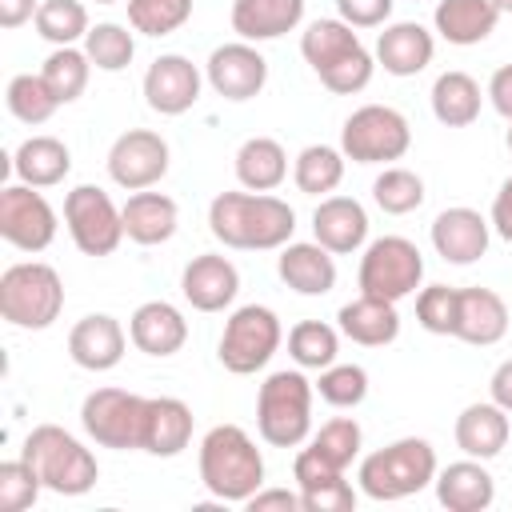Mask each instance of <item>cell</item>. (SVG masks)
I'll list each match as a JSON object with an SVG mask.
<instances>
[{
  "mask_svg": "<svg viewBox=\"0 0 512 512\" xmlns=\"http://www.w3.org/2000/svg\"><path fill=\"white\" fill-rule=\"evenodd\" d=\"M208 228L224 248L268 252L292 240L296 212L288 200L268 192H220L208 204Z\"/></svg>",
  "mask_w": 512,
  "mask_h": 512,
  "instance_id": "1",
  "label": "cell"
},
{
  "mask_svg": "<svg viewBox=\"0 0 512 512\" xmlns=\"http://www.w3.org/2000/svg\"><path fill=\"white\" fill-rule=\"evenodd\" d=\"M200 484L224 504H248L264 488V456L240 424H216L204 432Z\"/></svg>",
  "mask_w": 512,
  "mask_h": 512,
  "instance_id": "2",
  "label": "cell"
},
{
  "mask_svg": "<svg viewBox=\"0 0 512 512\" xmlns=\"http://www.w3.org/2000/svg\"><path fill=\"white\" fill-rule=\"evenodd\" d=\"M300 56L320 76V84L336 96H352V92L368 88L372 68H376L372 52L360 44L352 24H344V20H312L300 36Z\"/></svg>",
  "mask_w": 512,
  "mask_h": 512,
  "instance_id": "3",
  "label": "cell"
},
{
  "mask_svg": "<svg viewBox=\"0 0 512 512\" xmlns=\"http://www.w3.org/2000/svg\"><path fill=\"white\" fill-rule=\"evenodd\" d=\"M436 448L424 436H404L392 440L360 460V492L368 500H404L436 484Z\"/></svg>",
  "mask_w": 512,
  "mask_h": 512,
  "instance_id": "4",
  "label": "cell"
},
{
  "mask_svg": "<svg viewBox=\"0 0 512 512\" xmlns=\"http://www.w3.org/2000/svg\"><path fill=\"white\" fill-rule=\"evenodd\" d=\"M64 312V284L52 264L40 260H20L8 264L0 276V316L12 328L44 332L60 320Z\"/></svg>",
  "mask_w": 512,
  "mask_h": 512,
  "instance_id": "5",
  "label": "cell"
},
{
  "mask_svg": "<svg viewBox=\"0 0 512 512\" xmlns=\"http://www.w3.org/2000/svg\"><path fill=\"white\" fill-rule=\"evenodd\" d=\"M312 384L296 368L272 372L256 392V428L272 448H296L312 432Z\"/></svg>",
  "mask_w": 512,
  "mask_h": 512,
  "instance_id": "6",
  "label": "cell"
},
{
  "mask_svg": "<svg viewBox=\"0 0 512 512\" xmlns=\"http://www.w3.org/2000/svg\"><path fill=\"white\" fill-rule=\"evenodd\" d=\"M20 456L36 468V476L44 480V488L56 492V496H84L100 480L96 456L72 432H64L60 424L32 428Z\"/></svg>",
  "mask_w": 512,
  "mask_h": 512,
  "instance_id": "7",
  "label": "cell"
},
{
  "mask_svg": "<svg viewBox=\"0 0 512 512\" xmlns=\"http://www.w3.org/2000/svg\"><path fill=\"white\" fill-rule=\"evenodd\" d=\"M80 424L100 448L144 452L148 396H136L128 388H96L80 404Z\"/></svg>",
  "mask_w": 512,
  "mask_h": 512,
  "instance_id": "8",
  "label": "cell"
},
{
  "mask_svg": "<svg viewBox=\"0 0 512 512\" xmlns=\"http://www.w3.org/2000/svg\"><path fill=\"white\" fill-rule=\"evenodd\" d=\"M360 292L376 300H404L424 280V256L408 236H380L360 256Z\"/></svg>",
  "mask_w": 512,
  "mask_h": 512,
  "instance_id": "9",
  "label": "cell"
},
{
  "mask_svg": "<svg viewBox=\"0 0 512 512\" xmlns=\"http://www.w3.org/2000/svg\"><path fill=\"white\" fill-rule=\"evenodd\" d=\"M284 332H280V316L268 308V304H244L236 308L228 320H224V332H220V364L236 376H252L260 372L276 348H280Z\"/></svg>",
  "mask_w": 512,
  "mask_h": 512,
  "instance_id": "10",
  "label": "cell"
},
{
  "mask_svg": "<svg viewBox=\"0 0 512 512\" xmlns=\"http://www.w3.org/2000/svg\"><path fill=\"white\" fill-rule=\"evenodd\" d=\"M408 148H412V128L388 104H364L340 128V152L356 164H392Z\"/></svg>",
  "mask_w": 512,
  "mask_h": 512,
  "instance_id": "11",
  "label": "cell"
},
{
  "mask_svg": "<svg viewBox=\"0 0 512 512\" xmlns=\"http://www.w3.org/2000/svg\"><path fill=\"white\" fill-rule=\"evenodd\" d=\"M64 224L84 256H112L124 240V212L96 184H76L64 196Z\"/></svg>",
  "mask_w": 512,
  "mask_h": 512,
  "instance_id": "12",
  "label": "cell"
},
{
  "mask_svg": "<svg viewBox=\"0 0 512 512\" xmlns=\"http://www.w3.org/2000/svg\"><path fill=\"white\" fill-rule=\"evenodd\" d=\"M0 236L20 252H44L56 240V212L32 184L0 188Z\"/></svg>",
  "mask_w": 512,
  "mask_h": 512,
  "instance_id": "13",
  "label": "cell"
},
{
  "mask_svg": "<svg viewBox=\"0 0 512 512\" xmlns=\"http://www.w3.org/2000/svg\"><path fill=\"white\" fill-rule=\"evenodd\" d=\"M168 172V140L152 128H128L108 148V176L128 192H144L160 184Z\"/></svg>",
  "mask_w": 512,
  "mask_h": 512,
  "instance_id": "14",
  "label": "cell"
},
{
  "mask_svg": "<svg viewBox=\"0 0 512 512\" xmlns=\"http://www.w3.org/2000/svg\"><path fill=\"white\" fill-rule=\"evenodd\" d=\"M204 76H208V84H212L216 96L244 104V100H252V96L264 92V84H268V60L248 40H232V44L212 48V56L204 64Z\"/></svg>",
  "mask_w": 512,
  "mask_h": 512,
  "instance_id": "15",
  "label": "cell"
},
{
  "mask_svg": "<svg viewBox=\"0 0 512 512\" xmlns=\"http://www.w3.org/2000/svg\"><path fill=\"white\" fill-rule=\"evenodd\" d=\"M144 100L152 112L160 116H180L200 100V68L180 56V52H164L148 64L144 72Z\"/></svg>",
  "mask_w": 512,
  "mask_h": 512,
  "instance_id": "16",
  "label": "cell"
},
{
  "mask_svg": "<svg viewBox=\"0 0 512 512\" xmlns=\"http://www.w3.org/2000/svg\"><path fill=\"white\" fill-rule=\"evenodd\" d=\"M292 480L300 488L304 512H352L356 508V488L344 480V468L328 464L312 448H300L296 452Z\"/></svg>",
  "mask_w": 512,
  "mask_h": 512,
  "instance_id": "17",
  "label": "cell"
},
{
  "mask_svg": "<svg viewBox=\"0 0 512 512\" xmlns=\"http://www.w3.org/2000/svg\"><path fill=\"white\" fill-rule=\"evenodd\" d=\"M180 292L196 312H224L240 292V272L220 252H200L184 264Z\"/></svg>",
  "mask_w": 512,
  "mask_h": 512,
  "instance_id": "18",
  "label": "cell"
},
{
  "mask_svg": "<svg viewBox=\"0 0 512 512\" xmlns=\"http://www.w3.org/2000/svg\"><path fill=\"white\" fill-rule=\"evenodd\" d=\"M132 336H124L120 320L108 316V312H88L84 320L72 324L68 332V356L72 364L88 368V372H108L124 360V348H128Z\"/></svg>",
  "mask_w": 512,
  "mask_h": 512,
  "instance_id": "19",
  "label": "cell"
},
{
  "mask_svg": "<svg viewBox=\"0 0 512 512\" xmlns=\"http://www.w3.org/2000/svg\"><path fill=\"white\" fill-rule=\"evenodd\" d=\"M276 272L300 296H328L336 288V260L316 240H288L276 256Z\"/></svg>",
  "mask_w": 512,
  "mask_h": 512,
  "instance_id": "20",
  "label": "cell"
},
{
  "mask_svg": "<svg viewBox=\"0 0 512 512\" xmlns=\"http://www.w3.org/2000/svg\"><path fill=\"white\" fill-rule=\"evenodd\" d=\"M312 236L332 256H348L368 240V212L352 196H324L312 212Z\"/></svg>",
  "mask_w": 512,
  "mask_h": 512,
  "instance_id": "21",
  "label": "cell"
},
{
  "mask_svg": "<svg viewBox=\"0 0 512 512\" xmlns=\"http://www.w3.org/2000/svg\"><path fill=\"white\" fill-rule=\"evenodd\" d=\"M488 232L492 224L476 208H444L432 220V248L448 264H472L488 252Z\"/></svg>",
  "mask_w": 512,
  "mask_h": 512,
  "instance_id": "22",
  "label": "cell"
},
{
  "mask_svg": "<svg viewBox=\"0 0 512 512\" xmlns=\"http://www.w3.org/2000/svg\"><path fill=\"white\" fill-rule=\"evenodd\" d=\"M432 52H436V36L416 24V20H400V24H388L380 36H376V60L388 76H416L432 64Z\"/></svg>",
  "mask_w": 512,
  "mask_h": 512,
  "instance_id": "23",
  "label": "cell"
},
{
  "mask_svg": "<svg viewBox=\"0 0 512 512\" xmlns=\"http://www.w3.org/2000/svg\"><path fill=\"white\" fill-rule=\"evenodd\" d=\"M128 336L144 356H176L188 340V320L168 300H148L132 312Z\"/></svg>",
  "mask_w": 512,
  "mask_h": 512,
  "instance_id": "24",
  "label": "cell"
},
{
  "mask_svg": "<svg viewBox=\"0 0 512 512\" xmlns=\"http://www.w3.org/2000/svg\"><path fill=\"white\" fill-rule=\"evenodd\" d=\"M436 500L448 512H484L496 500V480L484 460H456L436 472Z\"/></svg>",
  "mask_w": 512,
  "mask_h": 512,
  "instance_id": "25",
  "label": "cell"
},
{
  "mask_svg": "<svg viewBox=\"0 0 512 512\" xmlns=\"http://www.w3.org/2000/svg\"><path fill=\"white\" fill-rule=\"evenodd\" d=\"M508 332V304L492 288H460V320H456V340L488 348L500 344Z\"/></svg>",
  "mask_w": 512,
  "mask_h": 512,
  "instance_id": "26",
  "label": "cell"
},
{
  "mask_svg": "<svg viewBox=\"0 0 512 512\" xmlns=\"http://www.w3.org/2000/svg\"><path fill=\"white\" fill-rule=\"evenodd\" d=\"M456 448L472 460H492L504 452L508 444V412L496 404V400H480V404H468L460 416H456Z\"/></svg>",
  "mask_w": 512,
  "mask_h": 512,
  "instance_id": "27",
  "label": "cell"
},
{
  "mask_svg": "<svg viewBox=\"0 0 512 512\" xmlns=\"http://www.w3.org/2000/svg\"><path fill=\"white\" fill-rule=\"evenodd\" d=\"M120 212H124V236L132 244H144V248L172 240L176 236V224H180L176 200L164 196V192H148V188L144 192H132Z\"/></svg>",
  "mask_w": 512,
  "mask_h": 512,
  "instance_id": "28",
  "label": "cell"
},
{
  "mask_svg": "<svg viewBox=\"0 0 512 512\" xmlns=\"http://www.w3.org/2000/svg\"><path fill=\"white\" fill-rule=\"evenodd\" d=\"M304 20V0H232V32L248 44L276 40Z\"/></svg>",
  "mask_w": 512,
  "mask_h": 512,
  "instance_id": "29",
  "label": "cell"
},
{
  "mask_svg": "<svg viewBox=\"0 0 512 512\" xmlns=\"http://www.w3.org/2000/svg\"><path fill=\"white\" fill-rule=\"evenodd\" d=\"M336 320H340V332L348 340L364 344V348H384V344H392L400 336V312H396V304L392 300L364 296V292L356 300H348L336 312Z\"/></svg>",
  "mask_w": 512,
  "mask_h": 512,
  "instance_id": "30",
  "label": "cell"
},
{
  "mask_svg": "<svg viewBox=\"0 0 512 512\" xmlns=\"http://www.w3.org/2000/svg\"><path fill=\"white\" fill-rule=\"evenodd\" d=\"M192 444V408L176 396H148V428H144V452L172 460Z\"/></svg>",
  "mask_w": 512,
  "mask_h": 512,
  "instance_id": "31",
  "label": "cell"
},
{
  "mask_svg": "<svg viewBox=\"0 0 512 512\" xmlns=\"http://www.w3.org/2000/svg\"><path fill=\"white\" fill-rule=\"evenodd\" d=\"M496 20H500V8L492 0H436V12H432L436 32L456 48L488 40Z\"/></svg>",
  "mask_w": 512,
  "mask_h": 512,
  "instance_id": "32",
  "label": "cell"
},
{
  "mask_svg": "<svg viewBox=\"0 0 512 512\" xmlns=\"http://www.w3.org/2000/svg\"><path fill=\"white\" fill-rule=\"evenodd\" d=\"M12 172L20 176V184L32 188H52L72 172V152L64 140L56 136H28L16 152H12Z\"/></svg>",
  "mask_w": 512,
  "mask_h": 512,
  "instance_id": "33",
  "label": "cell"
},
{
  "mask_svg": "<svg viewBox=\"0 0 512 512\" xmlns=\"http://www.w3.org/2000/svg\"><path fill=\"white\" fill-rule=\"evenodd\" d=\"M288 176V152L272 136H252L236 148V180L248 192H272Z\"/></svg>",
  "mask_w": 512,
  "mask_h": 512,
  "instance_id": "34",
  "label": "cell"
},
{
  "mask_svg": "<svg viewBox=\"0 0 512 512\" xmlns=\"http://www.w3.org/2000/svg\"><path fill=\"white\" fill-rule=\"evenodd\" d=\"M480 100V84L460 68L440 72L432 84V112L444 128H468L480 116Z\"/></svg>",
  "mask_w": 512,
  "mask_h": 512,
  "instance_id": "35",
  "label": "cell"
},
{
  "mask_svg": "<svg viewBox=\"0 0 512 512\" xmlns=\"http://www.w3.org/2000/svg\"><path fill=\"white\" fill-rule=\"evenodd\" d=\"M344 160L348 156L332 144H308V148H300V156L292 164V180L304 196H328L344 180Z\"/></svg>",
  "mask_w": 512,
  "mask_h": 512,
  "instance_id": "36",
  "label": "cell"
},
{
  "mask_svg": "<svg viewBox=\"0 0 512 512\" xmlns=\"http://www.w3.org/2000/svg\"><path fill=\"white\" fill-rule=\"evenodd\" d=\"M88 72H92L88 52H80V48H72V44H68V48H56V52L40 64V76H44L48 92L56 96V104L80 100L84 88H88Z\"/></svg>",
  "mask_w": 512,
  "mask_h": 512,
  "instance_id": "37",
  "label": "cell"
},
{
  "mask_svg": "<svg viewBox=\"0 0 512 512\" xmlns=\"http://www.w3.org/2000/svg\"><path fill=\"white\" fill-rule=\"evenodd\" d=\"M36 32L48 40V44H56V48H68V44H76V40H84L88 36V8L80 4V0H40V8H36Z\"/></svg>",
  "mask_w": 512,
  "mask_h": 512,
  "instance_id": "38",
  "label": "cell"
},
{
  "mask_svg": "<svg viewBox=\"0 0 512 512\" xmlns=\"http://www.w3.org/2000/svg\"><path fill=\"white\" fill-rule=\"evenodd\" d=\"M336 352H340V332L324 320H300L292 332H288V356L300 364V368H328L336 364Z\"/></svg>",
  "mask_w": 512,
  "mask_h": 512,
  "instance_id": "39",
  "label": "cell"
},
{
  "mask_svg": "<svg viewBox=\"0 0 512 512\" xmlns=\"http://www.w3.org/2000/svg\"><path fill=\"white\" fill-rule=\"evenodd\" d=\"M84 52H88L92 68H100V72H124L132 64V56H136V40H132V32L124 24L104 20V24L88 28Z\"/></svg>",
  "mask_w": 512,
  "mask_h": 512,
  "instance_id": "40",
  "label": "cell"
},
{
  "mask_svg": "<svg viewBox=\"0 0 512 512\" xmlns=\"http://www.w3.org/2000/svg\"><path fill=\"white\" fill-rule=\"evenodd\" d=\"M4 104H8V112H12L20 124H32V128L44 124V120L60 108L40 72H36V76H32V72L12 76V80H8V92H4Z\"/></svg>",
  "mask_w": 512,
  "mask_h": 512,
  "instance_id": "41",
  "label": "cell"
},
{
  "mask_svg": "<svg viewBox=\"0 0 512 512\" xmlns=\"http://www.w3.org/2000/svg\"><path fill=\"white\" fill-rule=\"evenodd\" d=\"M372 200L388 216H408L424 204V180L412 168H384L372 180Z\"/></svg>",
  "mask_w": 512,
  "mask_h": 512,
  "instance_id": "42",
  "label": "cell"
},
{
  "mask_svg": "<svg viewBox=\"0 0 512 512\" xmlns=\"http://www.w3.org/2000/svg\"><path fill=\"white\" fill-rule=\"evenodd\" d=\"M192 20V0H128V24L140 36H168Z\"/></svg>",
  "mask_w": 512,
  "mask_h": 512,
  "instance_id": "43",
  "label": "cell"
},
{
  "mask_svg": "<svg viewBox=\"0 0 512 512\" xmlns=\"http://www.w3.org/2000/svg\"><path fill=\"white\" fill-rule=\"evenodd\" d=\"M416 320L424 332L432 336H456V320H460V288L448 284H428L416 296Z\"/></svg>",
  "mask_w": 512,
  "mask_h": 512,
  "instance_id": "44",
  "label": "cell"
},
{
  "mask_svg": "<svg viewBox=\"0 0 512 512\" xmlns=\"http://www.w3.org/2000/svg\"><path fill=\"white\" fill-rule=\"evenodd\" d=\"M360 444H364V432H360V424L352 420V416H332L328 424H320V432L312 436V452L316 456H324L328 464H336V468H348L356 456H360Z\"/></svg>",
  "mask_w": 512,
  "mask_h": 512,
  "instance_id": "45",
  "label": "cell"
},
{
  "mask_svg": "<svg viewBox=\"0 0 512 512\" xmlns=\"http://www.w3.org/2000/svg\"><path fill=\"white\" fill-rule=\"evenodd\" d=\"M316 392L332 408H356L368 396V372L360 364H328V368H320Z\"/></svg>",
  "mask_w": 512,
  "mask_h": 512,
  "instance_id": "46",
  "label": "cell"
},
{
  "mask_svg": "<svg viewBox=\"0 0 512 512\" xmlns=\"http://www.w3.org/2000/svg\"><path fill=\"white\" fill-rule=\"evenodd\" d=\"M44 480L36 476V468L20 456V460H4L0 464V508L4 512H24L36 504Z\"/></svg>",
  "mask_w": 512,
  "mask_h": 512,
  "instance_id": "47",
  "label": "cell"
},
{
  "mask_svg": "<svg viewBox=\"0 0 512 512\" xmlns=\"http://www.w3.org/2000/svg\"><path fill=\"white\" fill-rule=\"evenodd\" d=\"M396 0H336V12L352 28H380L392 16Z\"/></svg>",
  "mask_w": 512,
  "mask_h": 512,
  "instance_id": "48",
  "label": "cell"
},
{
  "mask_svg": "<svg viewBox=\"0 0 512 512\" xmlns=\"http://www.w3.org/2000/svg\"><path fill=\"white\" fill-rule=\"evenodd\" d=\"M252 512H268V508H284V512H300L304 500L300 492H288V488H260L252 500H248Z\"/></svg>",
  "mask_w": 512,
  "mask_h": 512,
  "instance_id": "49",
  "label": "cell"
},
{
  "mask_svg": "<svg viewBox=\"0 0 512 512\" xmlns=\"http://www.w3.org/2000/svg\"><path fill=\"white\" fill-rule=\"evenodd\" d=\"M488 100H492V108H496L504 120H512V64H500V68L492 72V80H488Z\"/></svg>",
  "mask_w": 512,
  "mask_h": 512,
  "instance_id": "50",
  "label": "cell"
},
{
  "mask_svg": "<svg viewBox=\"0 0 512 512\" xmlns=\"http://www.w3.org/2000/svg\"><path fill=\"white\" fill-rule=\"evenodd\" d=\"M488 224L496 228L500 240L512 244V176L500 184V192H496V200H492V216H488Z\"/></svg>",
  "mask_w": 512,
  "mask_h": 512,
  "instance_id": "51",
  "label": "cell"
},
{
  "mask_svg": "<svg viewBox=\"0 0 512 512\" xmlns=\"http://www.w3.org/2000/svg\"><path fill=\"white\" fill-rule=\"evenodd\" d=\"M488 396H492L504 412H512V356L496 364V372H492V380H488Z\"/></svg>",
  "mask_w": 512,
  "mask_h": 512,
  "instance_id": "52",
  "label": "cell"
},
{
  "mask_svg": "<svg viewBox=\"0 0 512 512\" xmlns=\"http://www.w3.org/2000/svg\"><path fill=\"white\" fill-rule=\"evenodd\" d=\"M40 0H0V24L4 28H20L28 20H36Z\"/></svg>",
  "mask_w": 512,
  "mask_h": 512,
  "instance_id": "53",
  "label": "cell"
},
{
  "mask_svg": "<svg viewBox=\"0 0 512 512\" xmlns=\"http://www.w3.org/2000/svg\"><path fill=\"white\" fill-rule=\"evenodd\" d=\"M492 4H496L500 12H512V0H492Z\"/></svg>",
  "mask_w": 512,
  "mask_h": 512,
  "instance_id": "54",
  "label": "cell"
},
{
  "mask_svg": "<svg viewBox=\"0 0 512 512\" xmlns=\"http://www.w3.org/2000/svg\"><path fill=\"white\" fill-rule=\"evenodd\" d=\"M508 124H512V120H508ZM504 140H508V152H512V128H508V136H504Z\"/></svg>",
  "mask_w": 512,
  "mask_h": 512,
  "instance_id": "55",
  "label": "cell"
},
{
  "mask_svg": "<svg viewBox=\"0 0 512 512\" xmlns=\"http://www.w3.org/2000/svg\"><path fill=\"white\" fill-rule=\"evenodd\" d=\"M96 4H116V0H96Z\"/></svg>",
  "mask_w": 512,
  "mask_h": 512,
  "instance_id": "56",
  "label": "cell"
}]
</instances>
